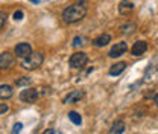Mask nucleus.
I'll use <instances>...</instances> for the list:
<instances>
[{
	"label": "nucleus",
	"instance_id": "f257e3e1",
	"mask_svg": "<svg viewBox=\"0 0 158 134\" xmlns=\"http://www.w3.org/2000/svg\"><path fill=\"white\" fill-rule=\"evenodd\" d=\"M87 15V8L84 3H75V5H70L67 6L64 11H62V20L69 24H73V23H78Z\"/></svg>",
	"mask_w": 158,
	"mask_h": 134
},
{
	"label": "nucleus",
	"instance_id": "f03ea898",
	"mask_svg": "<svg viewBox=\"0 0 158 134\" xmlns=\"http://www.w3.org/2000/svg\"><path fill=\"white\" fill-rule=\"evenodd\" d=\"M43 61H44V55H43V54H40V52H32L29 57L23 59L21 66H23L26 70H34V69H38L40 66L43 64Z\"/></svg>",
	"mask_w": 158,
	"mask_h": 134
},
{
	"label": "nucleus",
	"instance_id": "7ed1b4c3",
	"mask_svg": "<svg viewBox=\"0 0 158 134\" xmlns=\"http://www.w3.org/2000/svg\"><path fill=\"white\" fill-rule=\"evenodd\" d=\"M70 67L73 69H82L87 63H88V55L85 52H76L70 57Z\"/></svg>",
	"mask_w": 158,
	"mask_h": 134
},
{
	"label": "nucleus",
	"instance_id": "20e7f679",
	"mask_svg": "<svg viewBox=\"0 0 158 134\" xmlns=\"http://www.w3.org/2000/svg\"><path fill=\"white\" fill-rule=\"evenodd\" d=\"M20 99L23 102L32 104V102H35L38 99V90H35V89H26V90H23L20 93Z\"/></svg>",
	"mask_w": 158,
	"mask_h": 134
},
{
	"label": "nucleus",
	"instance_id": "39448f33",
	"mask_svg": "<svg viewBox=\"0 0 158 134\" xmlns=\"http://www.w3.org/2000/svg\"><path fill=\"white\" fill-rule=\"evenodd\" d=\"M126 50H128V44H126L125 41H120V43H116V44L111 47V50H110L108 55L111 58H118V57H122Z\"/></svg>",
	"mask_w": 158,
	"mask_h": 134
},
{
	"label": "nucleus",
	"instance_id": "423d86ee",
	"mask_svg": "<svg viewBox=\"0 0 158 134\" xmlns=\"http://www.w3.org/2000/svg\"><path fill=\"white\" fill-rule=\"evenodd\" d=\"M32 54V47L29 43H20L15 46V55H19L20 58H27L29 55Z\"/></svg>",
	"mask_w": 158,
	"mask_h": 134
},
{
	"label": "nucleus",
	"instance_id": "0eeeda50",
	"mask_svg": "<svg viewBox=\"0 0 158 134\" xmlns=\"http://www.w3.org/2000/svg\"><path fill=\"white\" fill-rule=\"evenodd\" d=\"M14 64V55L9 52H3L0 55V69H9Z\"/></svg>",
	"mask_w": 158,
	"mask_h": 134
},
{
	"label": "nucleus",
	"instance_id": "6e6552de",
	"mask_svg": "<svg viewBox=\"0 0 158 134\" xmlns=\"http://www.w3.org/2000/svg\"><path fill=\"white\" fill-rule=\"evenodd\" d=\"M134 11V3L132 2H129V0H122L120 3H118V12L122 14V15H128V14H131Z\"/></svg>",
	"mask_w": 158,
	"mask_h": 134
},
{
	"label": "nucleus",
	"instance_id": "1a4fd4ad",
	"mask_svg": "<svg viewBox=\"0 0 158 134\" xmlns=\"http://www.w3.org/2000/svg\"><path fill=\"white\" fill-rule=\"evenodd\" d=\"M146 50H148V43H146V41H137V43H134V46H132V49H131V54H132L134 57H140V55H143Z\"/></svg>",
	"mask_w": 158,
	"mask_h": 134
},
{
	"label": "nucleus",
	"instance_id": "9d476101",
	"mask_svg": "<svg viewBox=\"0 0 158 134\" xmlns=\"http://www.w3.org/2000/svg\"><path fill=\"white\" fill-rule=\"evenodd\" d=\"M84 97V92L82 90H75V92H70L67 97L64 99V104H76L81 99Z\"/></svg>",
	"mask_w": 158,
	"mask_h": 134
},
{
	"label": "nucleus",
	"instance_id": "9b49d317",
	"mask_svg": "<svg viewBox=\"0 0 158 134\" xmlns=\"http://www.w3.org/2000/svg\"><path fill=\"white\" fill-rule=\"evenodd\" d=\"M110 41H111V35H110V34H102V35H99L98 38L93 40V44H94L96 47H103V46H106Z\"/></svg>",
	"mask_w": 158,
	"mask_h": 134
},
{
	"label": "nucleus",
	"instance_id": "f8f14e48",
	"mask_svg": "<svg viewBox=\"0 0 158 134\" xmlns=\"http://www.w3.org/2000/svg\"><path fill=\"white\" fill-rule=\"evenodd\" d=\"M123 131H125V122L123 120H116L110 128V134H123Z\"/></svg>",
	"mask_w": 158,
	"mask_h": 134
},
{
	"label": "nucleus",
	"instance_id": "ddd939ff",
	"mask_svg": "<svg viewBox=\"0 0 158 134\" xmlns=\"http://www.w3.org/2000/svg\"><path fill=\"white\" fill-rule=\"evenodd\" d=\"M125 69H126V64H125V63H116V64L111 66V69H110V75H111V76H118Z\"/></svg>",
	"mask_w": 158,
	"mask_h": 134
},
{
	"label": "nucleus",
	"instance_id": "4468645a",
	"mask_svg": "<svg viewBox=\"0 0 158 134\" xmlns=\"http://www.w3.org/2000/svg\"><path fill=\"white\" fill-rule=\"evenodd\" d=\"M12 96V87L11 85H0V99H9Z\"/></svg>",
	"mask_w": 158,
	"mask_h": 134
},
{
	"label": "nucleus",
	"instance_id": "2eb2a0df",
	"mask_svg": "<svg viewBox=\"0 0 158 134\" xmlns=\"http://www.w3.org/2000/svg\"><path fill=\"white\" fill-rule=\"evenodd\" d=\"M135 29H137V26H135L134 23H126V24L122 26V32H123L125 35H131V34H134Z\"/></svg>",
	"mask_w": 158,
	"mask_h": 134
},
{
	"label": "nucleus",
	"instance_id": "dca6fc26",
	"mask_svg": "<svg viewBox=\"0 0 158 134\" xmlns=\"http://www.w3.org/2000/svg\"><path fill=\"white\" fill-rule=\"evenodd\" d=\"M69 119H70L75 125H81V123H82V117H81V115L76 113V111H70V113H69Z\"/></svg>",
	"mask_w": 158,
	"mask_h": 134
},
{
	"label": "nucleus",
	"instance_id": "f3484780",
	"mask_svg": "<svg viewBox=\"0 0 158 134\" xmlns=\"http://www.w3.org/2000/svg\"><path fill=\"white\" fill-rule=\"evenodd\" d=\"M31 78H27V76H23V78H20V79H17L15 81V84L19 85V87H23V85H29L31 84Z\"/></svg>",
	"mask_w": 158,
	"mask_h": 134
},
{
	"label": "nucleus",
	"instance_id": "a211bd4d",
	"mask_svg": "<svg viewBox=\"0 0 158 134\" xmlns=\"http://www.w3.org/2000/svg\"><path fill=\"white\" fill-rule=\"evenodd\" d=\"M85 38L84 37H75V40H73V47H82L85 43Z\"/></svg>",
	"mask_w": 158,
	"mask_h": 134
},
{
	"label": "nucleus",
	"instance_id": "6ab92c4d",
	"mask_svg": "<svg viewBox=\"0 0 158 134\" xmlns=\"http://www.w3.org/2000/svg\"><path fill=\"white\" fill-rule=\"evenodd\" d=\"M6 12H3V11H0V29L5 26V23H6Z\"/></svg>",
	"mask_w": 158,
	"mask_h": 134
},
{
	"label": "nucleus",
	"instance_id": "aec40b11",
	"mask_svg": "<svg viewBox=\"0 0 158 134\" xmlns=\"http://www.w3.org/2000/svg\"><path fill=\"white\" fill-rule=\"evenodd\" d=\"M21 128H23V123H15L14 125V130H12V133L11 134H20V131H21Z\"/></svg>",
	"mask_w": 158,
	"mask_h": 134
},
{
	"label": "nucleus",
	"instance_id": "412c9836",
	"mask_svg": "<svg viewBox=\"0 0 158 134\" xmlns=\"http://www.w3.org/2000/svg\"><path fill=\"white\" fill-rule=\"evenodd\" d=\"M14 19L17 20V21L23 20V11H15V12H14Z\"/></svg>",
	"mask_w": 158,
	"mask_h": 134
},
{
	"label": "nucleus",
	"instance_id": "4be33fe9",
	"mask_svg": "<svg viewBox=\"0 0 158 134\" xmlns=\"http://www.w3.org/2000/svg\"><path fill=\"white\" fill-rule=\"evenodd\" d=\"M9 110V107L6 105V104H0V115H3V113H6Z\"/></svg>",
	"mask_w": 158,
	"mask_h": 134
},
{
	"label": "nucleus",
	"instance_id": "5701e85b",
	"mask_svg": "<svg viewBox=\"0 0 158 134\" xmlns=\"http://www.w3.org/2000/svg\"><path fill=\"white\" fill-rule=\"evenodd\" d=\"M43 134H55V130H53V128H49V130H46Z\"/></svg>",
	"mask_w": 158,
	"mask_h": 134
},
{
	"label": "nucleus",
	"instance_id": "b1692460",
	"mask_svg": "<svg viewBox=\"0 0 158 134\" xmlns=\"http://www.w3.org/2000/svg\"><path fill=\"white\" fill-rule=\"evenodd\" d=\"M155 104H157V107H158V95L155 96Z\"/></svg>",
	"mask_w": 158,
	"mask_h": 134
},
{
	"label": "nucleus",
	"instance_id": "393cba45",
	"mask_svg": "<svg viewBox=\"0 0 158 134\" xmlns=\"http://www.w3.org/2000/svg\"><path fill=\"white\" fill-rule=\"evenodd\" d=\"M31 2H32V3H38L40 0H31Z\"/></svg>",
	"mask_w": 158,
	"mask_h": 134
}]
</instances>
